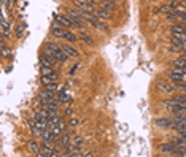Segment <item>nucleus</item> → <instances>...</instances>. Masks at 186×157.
<instances>
[{"label":"nucleus","mask_w":186,"mask_h":157,"mask_svg":"<svg viewBox=\"0 0 186 157\" xmlns=\"http://www.w3.org/2000/svg\"><path fill=\"white\" fill-rule=\"evenodd\" d=\"M67 16H69L70 19L73 21V26H77V27H80V29H84L86 27V21L81 18V14L78 13L77 10H73V8H69L67 10Z\"/></svg>","instance_id":"obj_1"},{"label":"nucleus","mask_w":186,"mask_h":157,"mask_svg":"<svg viewBox=\"0 0 186 157\" xmlns=\"http://www.w3.org/2000/svg\"><path fill=\"white\" fill-rule=\"evenodd\" d=\"M172 121H173L172 127L175 129V130L183 132L185 129H186V114H173Z\"/></svg>","instance_id":"obj_2"},{"label":"nucleus","mask_w":186,"mask_h":157,"mask_svg":"<svg viewBox=\"0 0 186 157\" xmlns=\"http://www.w3.org/2000/svg\"><path fill=\"white\" fill-rule=\"evenodd\" d=\"M185 73H186V68H175V67H173V68L169 72V78L173 81V83H180V81H183Z\"/></svg>","instance_id":"obj_3"},{"label":"nucleus","mask_w":186,"mask_h":157,"mask_svg":"<svg viewBox=\"0 0 186 157\" xmlns=\"http://www.w3.org/2000/svg\"><path fill=\"white\" fill-rule=\"evenodd\" d=\"M40 73H41V76H46V78H49L51 81H57V78H59V75L57 72L53 68V67H43L41 65V70H40Z\"/></svg>","instance_id":"obj_4"},{"label":"nucleus","mask_w":186,"mask_h":157,"mask_svg":"<svg viewBox=\"0 0 186 157\" xmlns=\"http://www.w3.org/2000/svg\"><path fill=\"white\" fill-rule=\"evenodd\" d=\"M65 27H62L61 24H57V22H54L53 26H51V33L54 35V37H57V38H64V35H65Z\"/></svg>","instance_id":"obj_5"},{"label":"nucleus","mask_w":186,"mask_h":157,"mask_svg":"<svg viewBox=\"0 0 186 157\" xmlns=\"http://www.w3.org/2000/svg\"><path fill=\"white\" fill-rule=\"evenodd\" d=\"M94 14L99 18V19H105V21H110V19L113 18V14H112V11H108V10H105V8H99V10H94L92 11Z\"/></svg>","instance_id":"obj_6"},{"label":"nucleus","mask_w":186,"mask_h":157,"mask_svg":"<svg viewBox=\"0 0 186 157\" xmlns=\"http://www.w3.org/2000/svg\"><path fill=\"white\" fill-rule=\"evenodd\" d=\"M54 19H56L57 24H61L62 27H72L73 21L69 16H62V14H54Z\"/></svg>","instance_id":"obj_7"},{"label":"nucleus","mask_w":186,"mask_h":157,"mask_svg":"<svg viewBox=\"0 0 186 157\" xmlns=\"http://www.w3.org/2000/svg\"><path fill=\"white\" fill-rule=\"evenodd\" d=\"M156 89H157L159 92L172 94L173 91H175V84H169V83H162V81H159V83L156 84Z\"/></svg>","instance_id":"obj_8"},{"label":"nucleus","mask_w":186,"mask_h":157,"mask_svg":"<svg viewBox=\"0 0 186 157\" xmlns=\"http://www.w3.org/2000/svg\"><path fill=\"white\" fill-rule=\"evenodd\" d=\"M54 62H57L54 57H51V56H48V54H45V53L40 54V64L43 67H53Z\"/></svg>","instance_id":"obj_9"},{"label":"nucleus","mask_w":186,"mask_h":157,"mask_svg":"<svg viewBox=\"0 0 186 157\" xmlns=\"http://www.w3.org/2000/svg\"><path fill=\"white\" fill-rule=\"evenodd\" d=\"M156 125L159 129H169L173 125V121L172 117H159V119H156Z\"/></svg>","instance_id":"obj_10"},{"label":"nucleus","mask_w":186,"mask_h":157,"mask_svg":"<svg viewBox=\"0 0 186 157\" xmlns=\"http://www.w3.org/2000/svg\"><path fill=\"white\" fill-rule=\"evenodd\" d=\"M73 3H75V6H78V8L83 10V11H91V13L94 11V5L84 2V0H73Z\"/></svg>","instance_id":"obj_11"},{"label":"nucleus","mask_w":186,"mask_h":157,"mask_svg":"<svg viewBox=\"0 0 186 157\" xmlns=\"http://www.w3.org/2000/svg\"><path fill=\"white\" fill-rule=\"evenodd\" d=\"M161 151L164 152V154H170V156H173V152H175V149H177V144L173 143V141H170V143H164V144H161Z\"/></svg>","instance_id":"obj_12"},{"label":"nucleus","mask_w":186,"mask_h":157,"mask_svg":"<svg viewBox=\"0 0 186 157\" xmlns=\"http://www.w3.org/2000/svg\"><path fill=\"white\" fill-rule=\"evenodd\" d=\"M172 43L173 45L185 46L186 45V33H172Z\"/></svg>","instance_id":"obj_13"},{"label":"nucleus","mask_w":186,"mask_h":157,"mask_svg":"<svg viewBox=\"0 0 186 157\" xmlns=\"http://www.w3.org/2000/svg\"><path fill=\"white\" fill-rule=\"evenodd\" d=\"M91 24L96 27L97 30H102V32H108V27H107V26L104 24V21H102V19H99L97 16L94 18L92 21H91Z\"/></svg>","instance_id":"obj_14"},{"label":"nucleus","mask_w":186,"mask_h":157,"mask_svg":"<svg viewBox=\"0 0 186 157\" xmlns=\"http://www.w3.org/2000/svg\"><path fill=\"white\" fill-rule=\"evenodd\" d=\"M27 148H29V151L32 152V154H38V152L41 151V144H38L37 140H30L29 143H27Z\"/></svg>","instance_id":"obj_15"},{"label":"nucleus","mask_w":186,"mask_h":157,"mask_svg":"<svg viewBox=\"0 0 186 157\" xmlns=\"http://www.w3.org/2000/svg\"><path fill=\"white\" fill-rule=\"evenodd\" d=\"M2 30H3V37L5 38H10V22L6 21L5 14H2Z\"/></svg>","instance_id":"obj_16"},{"label":"nucleus","mask_w":186,"mask_h":157,"mask_svg":"<svg viewBox=\"0 0 186 157\" xmlns=\"http://www.w3.org/2000/svg\"><path fill=\"white\" fill-rule=\"evenodd\" d=\"M62 49L67 53V56H69V57H78V56H80V53H78L73 46H70V45H62Z\"/></svg>","instance_id":"obj_17"},{"label":"nucleus","mask_w":186,"mask_h":157,"mask_svg":"<svg viewBox=\"0 0 186 157\" xmlns=\"http://www.w3.org/2000/svg\"><path fill=\"white\" fill-rule=\"evenodd\" d=\"M78 37H80V40L84 43V45H89V46H92L94 45V40H92V37H91L89 33H86V32H81L80 35H78Z\"/></svg>","instance_id":"obj_18"},{"label":"nucleus","mask_w":186,"mask_h":157,"mask_svg":"<svg viewBox=\"0 0 186 157\" xmlns=\"http://www.w3.org/2000/svg\"><path fill=\"white\" fill-rule=\"evenodd\" d=\"M57 100H59V103H70V102H72V95H70V94H65L64 89H62Z\"/></svg>","instance_id":"obj_19"},{"label":"nucleus","mask_w":186,"mask_h":157,"mask_svg":"<svg viewBox=\"0 0 186 157\" xmlns=\"http://www.w3.org/2000/svg\"><path fill=\"white\" fill-rule=\"evenodd\" d=\"M170 109H172L173 114H186V105L178 103V105H175V107H172Z\"/></svg>","instance_id":"obj_20"},{"label":"nucleus","mask_w":186,"mask_h":157,"mask_svg":"<svg viewBox=\"0 0 186 157\" xmlns=\"http://www.w3.org/2000/svg\"><path fill=\"white\" fill-rule=\"evenodd\" d=\"M78 38H80V37H78V35H75L73 32H70V30H65V35H64V40H67V41H69V43H75V41H77V40H78Z\"/></svg>","instance_id":"obj_21"},{"label":"nucleus","mask_w":186,"mask_h":157,"mask_svg":"<svg viewBox=\"0 0 186 157\" xmlns=\"http://www.w3.org/2000/svg\"><path fill=\"white\" fill-rule=\"evenodd\" d=\"M40 99H45V100H54V94H53V91H48V89L45 87V91L43 92H40Z\"/></svg>","instance_id":"obj_22"},{"label":"nucleus","mask_w":186,"mask_h":157,"mask_svg":"<svg viewBox=\"0 0 186 157\" xmlns=\"http://www.w3.org/2000/svg\"><path fill=\"white\" fill-rule=\"evenodd\" d=\"M172 67H175V68H186V59H175V60H172Z\"/></svg>","instance_id":"obj_23"},{"label":"nucleus","mask_w":186,"mask_h":157,"mask_svg":"<svg viewBox=\"0 0 186 157\" xmlns=\"http://www.w3.org/2000/svg\"><path fill=\"white\" fill-rule=\"evenodd\" d=\"M170 30H172V33H186V27H183L181 24H173Z\"/></svg>","instance_id":"obj_24"},{"label":"nucleus","mask_w":186,"mask_h":157,"mask_svg":"<svg viewBox=\"0 0 186 157\" xmlns=\"http://www.w3.org/2000/svg\"><path fill=\"white\" fill-rule=\"evenodd\" d=\"M59 121H61V116L59 114H56V113H53V114H51L49 117H48V124L51 125V127H53V125H56Z\"/></svg>","instance_id":"obj_25"},{"label":"nucleus","mask_w":186,"mask_h":157,"mask_svg":"<svg viewBox=\"0 0 186 157\" xmlns=\"http://www.w3.org/2000/svg\"><path fill=\"white\" fill-rule=\"evenodd\" d=\"M70 138H72V136H70V133H65V135H62V138H59V144H61L62 148H65L67 144L70 143Z\"/></svg>","instance_id":"obj_26"},{"label":"nucleus","mask_w":186,"mask_h":157,"mask_svg":"<svg viewBox=\"0 0 186 157\" xmlns=\"http://www.w3.org/2000/svg\"><path fill=\"white\" fill-rule=\"evenodd\" d=\"M24 29H26V24H24V22H19V24L16 26V37H18V38H22Z\"/></svg>","instance_id":"obj_27"},{"label":"nucleus","mask_w":186,"mask_h":157,"mask_svg":"<svg viewBox=\"0 0 186 157\" xmlns=\"http://www.w3.org/2000/svg\"><path fill=\"white\" fill-rule=\"evenodd\" d=\"M2 54H3L5 57H11V56H13V54H11V49H10V48H6L3 41H2Z\"/></svg>","instance_id":"obj_28"},{"label":"nucleus","mask_w":186,"mask_h":157,"mask_svg":"<svg viewBox=\"0 0 186 157\" xmlns=\"http://www.w3.org/2000/svg\"><path fill=\"white\" fill-rule=\"evenodd\" d=\"M100 6H102V8H105V10H108V11H113L114 10L113 2H104V3H100Z\"/></svg>","instance_id":"obj_29"},{"label":"nucleus","mask_w":186,"mask_h":157,"mask_svg":"<svg viewBox=\"0 0 186 157\" xmlns=\"http://www.w3.org/2000/svg\"><path fill=\"white\" fill-rule=\"evenodd\" d=\"M169 51H170V53H181V51H183V46H180V45H173V43H172V46L169 48Z\"/></svg>","instance_id":"obj_30"},{"label":"nucleus","mask_w":186,"mask_h":157,"mask_svg":"<svg viewBox=\"0 0 186 157\" xmlns=\"http://www.w3.org/2000/svg\"><path fill=\"white\" fill-rule=\"evenodd\" d=\"M173 143L178 148H186V138H177V140H173Z\"/></svg>","instance_id":"obj_31"},{"label":"nucleus","mask_w":186,"mask_h":157,"mask_svg":"<svg viewBox=\"0 0 186 157\" xmlns=\"http://www.w3.org/2000/svg\"><path fill=\"white\" fill-rule=\"evenodd\" d=\"M173 99L177 100V103L186 105V94H183V95H177V97H173Z\"/></svg>","instance_id":"obj_32"},{"label":"nucleus","mask_w":186,"mask_h":157,"mask_svg":"<svg viewBox=\"0 0 186 157\" xmlns=\"http://www.w3.org/2000/svg\"><path fill=\"white\" fill-rule=\"evenodd\" d=\"M175 84V87L177 89H180V91H183L186 94V83H183V81H180V83H173Z\"/></svg>","instance_id":"obj_33"},{"label":"nucleus","mask_w":186,"mask_h":157,"mask_svg":"<svg viewBox=\"0 0 186 157\" xmlns=\"http://www.w3.org/2000/svg\"><path fill=\"white\" fill-rule=\"evenodd\" d=\"M78 124H80V121H78L77 117H70V121H69V125H70V127H77Z\"/></svg>","instance_id":"obj_34"},{"label":"nucleus","mask_w":186,"mask_h":157,"mask_svg":"<svg viewBox=\"0 0 186 157\" xmlns=\"http://www.w3.org/2000/svg\"><path fill=\"white\" fill-rule=\"evenodd\" d=\"M64 116H67V117H72V116H73V109H72V108H67L65 111H64Z\"/></svg>","instance_id":"obj_35"},{"label":"nucleus","mask_w":186,"mask_h":157,"mask_svg":"<svg viewBox=\"0 0 186 157\" xmlns=\"http://www.w3.org/2000/svg\"><path fill=\"white\" fill-rule=\"evenodd\" d=\"M73 144H77V146H81V144H83V138H81V136H77V138L73 140Z\"/></svg>","instance_id":"obj_36"},{"label":"nucleus","mask_w":186,"mask_h":157,"mask_svg":"<svg viewBox=\"0 0 186 157\" xmlns=\"http://www.w3.org/2000/svg\"><path fill=\"white\" fill-rule=\"evenodd\" d=\"M78 65H80V64H75V65L72 67V70H70V75H73L75 72H77V68H78Z\"/></svg>","instance_id":"obj_37"},{"label":"nucleus","mask_w":186,"mask_h":157,"mask_svg":"<svg viewBox=\"0 0 186 157\" xmlns=\"http://www.w3.org/2000/svg\"><path fill=\"white\" fill-rule=\"evenodd\" d=\"M6 5H8V6H13V3H14V0H6Z\"/></svg>","instance_id":"obj_38"},{"label":"nucleus","mask_w":186,"mask_h":157,"mask_svg":"<svg viewBox=\"0 0 186 157\" xmlns=\"http://www.w3.org/2000/svg\"><path fill=\"white\" fill-rule=\"evenodd\" d=\"M84 2H88V3H91V5H94V3L97 2V0H84Z\"/></svg>","instance_id":"obj_39"},{"label":"nucleus","mask_w":186,"mask_h":157,"mask_svg":"<svg viewBox=\"0 0 186 157\" xmlns=\"http://www.w3.org/2000/svg\"><path fill=\"white\" fill-rule=\"evenodd\" d=\"M181 136H183V138H186V130H183V132H181Z\"/></svg>","instance_id":"obj_40"},{"label":"nucleus","mask_w":186,"mask_h":157,"mask_svg":"<svg viewBox=\"0 0 186 157\" xmlns=\"http://www.w3.org/2000/svg\"><path fill=\"white\" fill-rule=\"evenodd\" d=\"M110 2H118V0H110Z\"/></svg>","instance_id":"obj_41"}]
</instances>
